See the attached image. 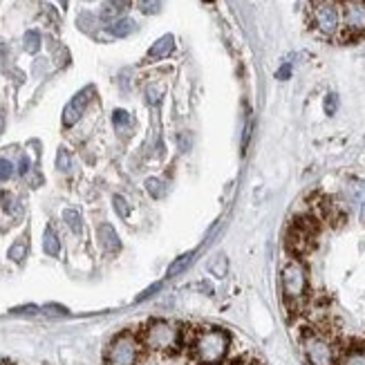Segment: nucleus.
<instances>
[{"label":"nucleus","instance_id":"nucleus-27","mask_svg":"<svg viewBox=\"0 0 365 365\" xmlns=\"http://www.w3.org/2000/svg\"><path fill=\"white\" fill-rule=\"evenodd\" d=\"M113 206H115V211H117V215L119 217H130V204L125 202V197L123 195H115L113 197Z\"/></svg>","mask_w":365,"mask_h":365},{"label":"nucleus","instance_id":"nucleus-2","mask_svg":"<svg viewBox=\"0 0 365 365\" xmlns=\"http://www.w3.org/2000/svg\"><path fill=\"white\" fill-rule=\"evenodd\" d=\"M280 296L292 316L303 314L312 303L309 267L305 258L289 256L280 267Z\"/></svg>","mask_w":365,"mask_h":365},{"label":"nucleus","instance_id":"nucleus-8","mask_svg":"<svg viewBox=\"0 0 365 365\" xmlns=\"http://www.w3.org/2000/svg\"><path fill=\"white\" fill-rule=\"evenodd\" d=\"M343 11V43H352L365 36V0H341Z\"/></svg>","mask_w":365,"mask_h":365},{"label":"nucleus","instance_id":"nucleus-13","mask_svg":"<svg viewBox=\"0 0 365 365\" xmlns=\"http://www.w3.org/2000/svg\"><path fill=\"white\" fill-rule=\"evenodd\" d=\"M339 365H365V345L354 343V345L343 347Z\"/></svg>","mask_w":365,"mask_h":365},{"label":"nucleus","instance_id":"nucleus-35","mask_svg":"<svg viewBox=\"0 0 365 365\" xmlns=\"http://www.w3.org/2000/svg\"><path fill=\"white\" fill-rule=\"evenodd\" d=\"M359 220H361V225L365 227V202L359 206Z\"/></svg>","mask_w":365,"mask_h":365},{"label":"nucleus","instance_id":"nucleus-26","mask_svg":"<svg viewBox=\"0 0 365 365\" xmlns=\"http://www.w3.org/2000/svg\"><path fill=\"white\" fill-rule=\"evenodd\" d=\"M137 7L141 14H146V16H153L162 9V0H137Z\"/></svg>","mask_w":365,"mask_h":365},{"label":"nucleus","instance_id":"nucleus-22","mask_svg":"<svg viewBox=\"0 0 365 365\" xmlns=\"http://www.w3.org/2000/svg\"><path fill=\"white\" fill-rule=\"evenodd\" d=\"M146 190H148V195H150V197L160 200V197L166 195V184H164V180H160V178H148V180H146Z\"/></svg>","mask_w":365,"mask_h":365},{"label":"nucleus","instance_id":"nucleus-30","mask_svg":"<svg viewBox=\"0 0 365 365\" xmlns=\"http://www.w3.org/2000/svg\"><path fill=\"white\" fill-rule=\"evenodd\" d=\"M14 175V164L9 160H0V180L7 182Z\"/></svg>","mask_w":365,"mask_h":365},{"label":"nucleus","instance_id":"nucleus-15","mask_svg":"<svg viewBox=\"0 0 365 365\" xmlns=\"http://www.w3.org/2000/svg\"><path fill=\"white\" fill-rule=\"evenodd\" d=\"M43 251L52 258H56L61 253V240H58L54 227H45V231H43Z\"/></svg>","mask_w":365,"mask_h":365},{"label":"nucleus","instance_id":"nucleus-11","mask_svg":"<svg viewBox=\"0 0 365 365\" xmlns=\"http://www.w3.org/2000/svg\"><path fill=\"white\" fill-rule=\"evenodd\" d=\"M173 50H175V38H173V34H164L162 38H157L153 43V47L146 54V61H162V58L170 56Z\"/></svg>","mask_w":365,"mask_h":365},{"label":"nucleus","instance_id":"nucleus-12","mask_svg":"<svg viewBox=\"0 0 365 365\" xmlns=\"http://www.w3.org/2000/svg\"><path fill=\"white\" fill-rule=\"evenodd\" d=\"M130 7V0H106L103 9H101V21L115 23L123 19V11Z\"/></svg>","mask_w":365,"mask_h":365},{"label":"nucleus","instance_id":"nucleus-14","mask_svg":"<svg viewBox=\"0 0 365 365\" xmlns=\"http://www.w3.org/2000/svg\"><path fill=\"white\" fill-rule=\"evenodd\" d=\"M365 202V182L363 180H352L345 186V204L347 206H359Z\"/></svg>","mask_w":365,"mask_h":365},{"label":"nucleus","instance_id":"nucleus-25","mask_svg":"<svg viewBox=\"0 0 365 365\" xmlns=\"http://www.w3.org/2000/svg\"><path fill=\"white\" fill-rule=\"evenodd\" d=\"M323 110H325V115H327V117H334V115H336V110H339V94H336V92L325 94V99H323Z\"/></svg>","mask_w":365,"mask_h":365},{"label":"nucleus","instance_id":"nucleus-6","mask_svg":"<svg viewBox=\"0 0 365 365\" xmlns=\"http://www.w3.org/2000/svg\"><path fill=\"white\" fill-rule=\"evenodd\" d=\"M319 231H321V220L316 217L312 211H305L298 217H294L287 227V237H284L289 256L305 258L307 253L314 249Z\"/></svg>","mask_w":365,"mask_h":365},{"label":"nucleus","instance_id":"nucleus-28","mask_svg":"<svg viewBox=\"0 0 365 365\" xmlns=\"http://www.w3.org/2000/svg\"><path fill=\"white\" fill-rule=\"evenodd\" d=\"M56 168L61 173H68L72 168V157H70V153L66 148H61L58 155H56Z\"/></svg>","mask_w":365,"mask_h":365},{"label":"nucleus","instance_id":"nucleus-18","mask_svg":"<svg viewBox=\"0 0 365 365\" xmlns=\"http://www.w3.org/2000/svg\"><path fill=\"white\" fill-rule=\"evenodd\" d=\"M63 220H66V225L70 227L72 233H83V217L76 209H66L63 211Z\"/></svg>","mask_w":365,"mask_h":365},{"label":"nucleus","instance_id":"nucleus-29","mask_svg":"<svg viewBox=\"0 0 365 365\" xmlns=\"http://www.w3.org/2000/svg\"><path fill=\"white\" fill-rule=\"evenodd\" d=\"M146 97H148V103H160L164 97V86H148Z\"/></svg>","mask_w":365,"mask_h":365},{"label":"nucleus","instance_id":"nucleus-23","mask_svg":"<svg viewBox=\"0 0 365 365\" xmlns=\"http://www.w3.org/2000/svg\"><path fill=\"white\" fill-rule=\"evenodd\" d=\"M0 202H3L7 213L21 215V202H19V197H16L14 193H9V190H3V195H0Z\"/></svg>","mask_w":365,"mask_h":365},{"label":"nucleus","instance_id":"nucleus-5","mask_svg":"<svg viewBox=\"0 0 365 365\" xmlns=\"http://www.w3.org/2000/svg\"><path fill=\"white\" fill-rule=\"evenodd\" d=\"M307 25L323 41H341L343 36L341 0H307Z\"/></svg>","mask_w":365,"mask_h":365},{"label":"nucleus","instance_id":"nucleus-3","mask_svg":"<svg viewBox=\"0 0 365 365\" xmlns=\"http://www.w3.org/2000/svg\"><path fill=\"white\" fill-rule=\"evenodd\" d=\"M300 354L307 365H339L343 347L339 345L336 336L325 325H307L300 331Z\"/></svg>","mask_w":365,"mask_h":365},{"label":"nucleus","instance_id":"nucleus-17","mask_svg":"<svg viewBox=\"0 0 365 365\" xmlns=\"http://www.w3.org/2000/svg\"><path fill=\"white\" fill-rule=\"evenodd\" d=\"M190 262H193V253H184V256H180L175 262H173L168 267V272H166V278H175L180 274H184L186 269L190 267Z\"/></svg>","mask_w":365,"mask_h":365},{"label":"nucleus","instance_id":"nucleus-1","mask_svg":"<svg viewBox=\"0 0 365 365\" xmlns=\"http://www.w3.org/2000/svg\"><path fill=\"white\" fill-rule=\"evenodd\" d=\"M186 352L195 365H222L231 352V334L215 325L186 331Z\"/></svg>","mask_w":365,"mask_h":365},{"label":"nucleus","instance_id":"nucleus-20","mask_svg":"<svg viewBox=\"0 0 365 365\" xmlns=\"http://www.w3.org/2000/svg\"><path fill=\"white\" fill-rule=\"evenodd\" d=\"M41 34L36 29H29V31H25V36H23V47H25V52H29V54H36L38 50H41Z\"/></svg>","mask_w":365,"mask_h":365},{"label":"nucleus","instance_id":"nucleus-31","mask_svg":"<svg viewBox=\"0 0 365 365\" xmlns=\"http://www.w3.org/2000/svg\"><path fill=\"white\" fill-rule=\"evenodd\" d=\"M289 76H292V63H282L280 70L276 72V78H280V81H287Z\"/></svg>","mask_w":365,"mask_h":365},{"label":"nucleus","instance_id":"nucleus-9","mask_svg":"<svg viewBox=\"0 0 365 365\" xmlns=\"http://www.w3.org/2000/svg\"><path fill=\"white\" fill-rule=\"evenodd\" d=\"M92 94H94V88H86L81 92H76L70 99V103L66 106V110H63V125H66V128H72V125L83 117Z\"/></svg>","mask_w":365,"mask_h":365},{"label":"nucleus","instance_id":"nucleus-10","mask_svg":"<svg viewBox=\"0 0 365 365\" xmlns=\"http://www.w3.org/2000/svg\"><path fill=\"white\" fill-rule=\"evenodd\" d=\"M97 240L106 253H119L121 251V237L115 231V227L108 225V222H103V225L97 227Z\"/></svg>","mask_w":365,"mask_h":365},{"label":"nucleus","instance_id":"nucleus-32","mask_svg":"<svg viewBox=\"0 0 365 365\" xmlns=\"http://www.w3.org/2000/svg\"><path fill=\"white\" fill-rule=\"evenodd\" d=\"M231 365H260L256 359H251V356H240V359H235Z\"/></svg>","mask_w":365,"mask_h":365},{"label":"nucleus","instance_id":"nucleus-19","mask_svg":"<svg viewBox=\"0 0 365 365\" xmlns=\"http://www.w3.org/2000/svg\"><path fill=\"white\" fill-rule=\"evenodd\" d=\"M27 251H29V247H27V240H25V237H21V240H16V242L9 247V251H7V258H9L11 262H23V260L27 258Z\"/></svg>","mask_w":365,"mask_h":365},{"label":"nucleus","instance_id":"nucleus-34","mask_svg":"<svg viewBox=\"0 0 365 365\" xmlns=\"http://www.w3.org/2000/svg\"><path fill=\"white\" fill-rule=\"evenodd\" d=\"M21 175H27V173H29V160H27V157H23V160H21Z\"/></svg>","mask_w":365,"mask_h":365},{"label":"nucleus","instance_id":"nucleus-33","mask_svg":"<svg viewBox=\"0 0 365 365\" xmlns=\"http://www.w3.org/2000/svg\"><path fill=\"white\" fill-rule=\"evenodd\" d=\"M157 289H160V284H153V287H150L148 292H144V294H141V296H139L137 300H146V298H148V296H153V294H155Z\"/></svg>","mask_w":365,"mask_h":365},{"label":"nucleus","instance_id":"nucleus-21","mask_svg":"<svg viewBox=\"0 0 365 365\" xmlns=\"http://www.w3.org/2000/svg\"><path fill=\"white\" fill-rule=\"evenodd\" d=\"M209 272L215 276V278H225L227 276V272H229V260H227V256H215L211 262H209Z\"/></svg>","mask_w":365,"mask_h":365},{"label":"nucleus","instance_id":"nucleus-7","mask_svg":"<svg viewBox=\"0 0 365 365\" xmlns=\"http://www.w3.org/2000/svg\"><path fill=\"white\" fill-rule=\"evenodd\" d=\"M144 343L135 331H119L106 347V365H139L144 354Z\"/></svg>","mask_w":365,"mask_h":365},{"label":"nucleus","instance_id":"nucleus-16","mask_svg":"<svg viewBox=\"0 0 365 365\" xmlns=\"http://www.w3.org/2000/svg\"><path fill=\"white\" fill-rule=\"evenodd\" d=\"M137 29V23L133 19H119L115 23H110L108 25V31L113 34L115 38H125V36H130L133 31Z\"/></svg>","mask_w":365,"mask_h":365},{"label":"nucleus","instance_id":"nucleus-36","mask_svg":"<svg viewBox=\"0 0 365 365\" xmlns=\"http://www.w3.org/2000/svg\"><path fill=\"white\" fill-rule=\"evenodd\" d=\"M5 130V115H3V110H0V133Z\"/></svg>","mask_w":365,"mask_h":365},{"label":"nucleus","instance_id":"nucleus-24","mask_svg":"<svg viewBox=\"0 0 365 365\" xmlns=\"http://www.w3.org/2000/svg\"><path fill=\"white\" fill-rule=\"evenodd\" d=\"M113 123H115V128L119 133H123V130H128L130 125H133V117L125 113V110H115V113H113Z\"/></svg>","mask_w":365,"mask_h":365},{"label":"nucleus","instance_id":"nucleus-4","mask_svg":"<svg viewBox=\"0 0 365 365\" xmlns=\"http://www.w3.org/2000/svg\"><path fill=\"white\" fill-rule=\"evenodd\" d=\"M186 331L182 323L170 319H150L139 331V339L144 347L153 354L170 356L178 354L182 347H186Z\"/></svg>","mask_w":365,"mask_h":365}]
</instances>
